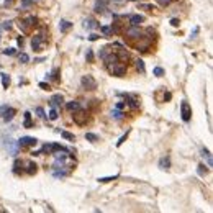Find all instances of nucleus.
Here are the masks:
<instances>
[{
	"mask_svg": "<svg viewBox=\"0 0 213 213\" xmlns=\"http://www.w3.org/2000/svg\"><path fill=\"white\" fill-rule=\"evenodd\" d=\"M106 71L110 72L112 76H117V77H123L126 74L128 67L125 62L122 61H115V62H110V64H106Z\"/></svg>",
	"mask_w": 213,
	"mask_h": 213,
	"instance_id": "f257e3e1",
	"label": "nucleus"
},
{
	"mask_svg": "<svg viewBox=\"0 0 213 213\" xmlns=\"http://www.w3.org/2000/svg\"><path fill=\"white\" fill-rule=\"evenodd\" d=\"M36 25H38V18H36L35 15H26L25 18L18 23V26H20V30L23 31V33H30L31 28L36 26Z\"/></svg>",
	"mask_w": 213,
	"mask_h": 213,
	"instance_id": "f03ea898",
	"label": "nucleus"
},
{
	"mask_svg": "<svg viewBox=\"0 0 213 213\" xmlns=\"http://www.w3.org/2000/svg\"><path fill=\"white\" fill-rule=\"evenodd\" d=\"M143 36V31L139 30V26H130L126 31H125V40L130 43V44H133L136 40H139Z\"/></svg>",
	"mask_w": 213,
	"mask_h": 213,
	"instance_id": "7ed1b4c3",
	"label": "nucleus"
},
{
	"mask_svg": "<svg viewBox=\"0 0 213 213\" xmlns=\"http://www.w3.org/2000/svg\"><path fill=\"white\" fill-rule=\"evenodd\" d=\"M87 122H89V113H87L85 110H82L81 106H79L77 110H74V123H76V125L84 126V125H87Z\"/></svg>",
	"mask_w": 213,
	"mask_h": 213,
	"instance_id": "20e7f679",
	"label": "nucleus"
},
{
	"mask_svg": "<svg viewBox=\"0 0 213 213\" xmlns=\"http://www.w3.org/2000/svg\"><path fill=\"white\" fill-rule=\"evenodd\" d=\"M81 84H82V89H84V90H95L97 89V81L92 76H89V74H87V76H82Z\"/></svg>",
	"mask_w": 213,
	"mask_h": 213,
	"instance_id": "39448f33",
	"label": "nucleus"
},
{
	"mask_svg": "<svg viewBox=\"0 0 213 213\" xmlns=\"http://www.w3.org/2000/svg\"><path fill=\"white\" fill-rule=\"evenodd\" d=\"M180 115H182V120L185 123L190 122V118H192V108L188 105V102L184 100L182 103H180Z\"/></svg>",
	"mask_w": 213,
	"mask_h": 213,
	"instance_id": "423d86ee",
	"label": "nucleus"
},
{
	"mask_svg": "<svg viewBox=\"0 0 213 213\" xmlns=\"http://www.w3.org/2000/svg\"><path fill=\"white\" fill-rule=\"evenodd\" d=\"M46 36H44V31H41V33H38V35L33 38V41H31V48L35 51H41V44L44 43Z\"/></svg>",
	"mask_w": 213,
	"mask_h": 213,
	"instance_id": "0eeeda50",
	"label": "nucleus"
},
{
	"mask_svg": "<svg viewBox=\"0 0 213 213\" xmlns=\"http://www.w3.org/2000/svg\"><path fill=\"white\" fill-rule=\"evenodd\" d=\"M113 18H117V20L112 23V31L113 33H117V35H120V33H123V28H125V23H123V20L120 18L118 15H113Z\"/></svg>",
	"mask_w": 213,
	"mask_h": 213,
	"instance_id": "6e6552de",
	"label": "nucleus"
},
{
	"mask_svg": "<svg viewBox=\"0 0 213 213\" xmlns=\"http://www.w3.org/2000/svg\"><path fill=\"white\" fill-rule=\"evenodd\" d=\"M21 164L25 166L23 172H26L28 175H33V174H36V171H38V166H36L33 161H21Z\"/></svg>",
	"mask_w": 213,
	"mask_h": 213,
	"instance_id": "1a4fd4ad",
	"label": "nucleus"
},
{
	"mask_svg": "<svg viewBox=\"0 0 213 213\" xmlns=\"http://www.w3.org/2000/svg\"><path fill=\"white\" fill-rule=\"evenodd\" d=\"M36 143H38V139L36 138H31V136H23L18 139V144H20V147H26V146H36Z\"/></svg>",
	"mask_w": 213,
	"mask_h": 213,
	"instance_id": "9d476101",
	"label": "nucleus"
},
{
	"mask_svg": "<svg viewBox=\"0 0 213 213\" xmlns=\"http://www.w3.org/2000/svg\"><path fill=\"white\" fill-rule=\"evenodd\" d=\"M106 5H108V0H97L95 5H94V12L95 13H103L106 10Z\"/></svg>",
	"mask_w": 213,
	"mask_h": 213,
	"instance_id": "9b49d317",
	"label": "nucleus"
},
{
	"mask_svg": "<svg viewBox=\"0 0 213 213\" xmlns=\"http://www.w3.org/2000/svg\"><path fill=\"white\" fill-rule=\"evenodd\" d=\"M8 152H10L12 156H18V152H20V144H18V141H8Z\"/></svg>",
	"mask_w": 213,
	"mask_h": 213,
	"instance_id": "f8f14e48",
	"label": "nucleus"
},
{
	"mask_svg": "<svg viewBox=\"0 0 213 213\" xmlns=\"http://www.w3.org/2000/svg\"><path fill=\"white\" fill-rule=\"evenodd\" d=\"M62 102H64V97H62L61 94H56V95L51 97V106H53V108H59V106L62 105Z\"/></svg>",
	"mask_w": 213,
	"mask_h": 213,
	"instance_id": "ddd939ff",
	"label": "nucleus"
},
{
	"mask_svg": "<svg viewBox=\"0 0 213 213\" xmlns=\"http://www.w3.org/2000/svg\"><path fill=\"white\" fill-rule=\"evenodd\" d=\"M115 54H117L118 61H122V62H126L130 59V53L125 48H118V53H115Z\"/></svg>",
	"mask_w": 213,
	"mask_h": 213,
	"instance_id": "4468645a",
	"label": "nucleus"
},
{
	"mask_svg": "<svg viewBox=\"0 0 213 213\" xmlns=\"http://www.w3.org/2000/svg\"><path fill=\"white\" fill-rule=\"evenodd\" d=\"M125 98H126V103L130 106H131L133 110H138V108H139V100H138L136 97H131V95H125Z\"/></svg>",
	"mask_w": 213,
	"mask_h": 213,
	"instance_id": "2eb2a0df",
	"label": "nucleus"
},
{
	"mask_svg": "<svg viewBox=\"0 0 213 213\" xmlns=\"http://www.w3.org/2000/svg\"><path fill=\"white\" fill-rule=\"evenodd\" d=\"M144 21V16L143 15H131L130 16V26H139Z\"/></svg>",
	"mask_w": 213,
	"mask_h": 213,
	"instance_id": "dca6fc26",
	"label": "nucleus"
},
{
	"mask_svg": "<svg viewBox=\"0 0 213 213\" xmlns=\"http://www.w3.org/2000/svg\"><path fill=\"white\" fill-rule=\"evenodd\" d=\"M84 26L87 30H94V28H100V23L94 18H87V20H84Z\"/></svg>",
	"mask_w": 213,
	"mask_h": 213,
	"instance_id": "f3484780",
	"label": "nucleus"
},
{
	"mask_svg": "<svg viewBox=\"0 0 213 213\" xmlns=\"http://www.w3.org/2000/svg\"><path fill=\"white\" fill-rule=\"evenodd\" d=\"M72 28V23L67 20H61V23H59V30H61V33H67V31Z\"/></svg>",
	"mask_w": 213,
	"mask_h": 213,
	"instance_id": "a211bd4d",
	"label": "nucleus"
},
{
	"mask_svg": "<svg viewBox=\"0 0 213 213\" xmlns=\"http://www.w3.org/2000/svg\"><path fill=\"white\" fill-rule=\"evenodd\" d=\"M15 113H16V110L15 108H12V106H8V110H7V113L3 115V122H10V120H13V117H15Z\"/></svg>",
	"mask_w": 213,
	"mask_h": 213,
	"instance_id": "6ab92c4d",
	"label": "nucleus"
},
{
	"mask_svg": "<svg viewBox=\"0 0 213 213\" xmlns=\"http://www.w3.org/2000/svg\"><path fill=\"white\" fill-rule=\"evenodd\" d=\"M110 117L113 118V120H117V122H120V120H123L125 118V113L122 112V110H118V108H115V110H112V115Z\"/></svg>",
	"mask_w": 213,
	"mask_h": 213,
	"instance_id": "aec40b11",
	"label": "nucleus"
},
{
	"mask_svg": "<svg viewBox=\"0 0 213 213\" xmlns=\"http://www.w3.org/2000/svg\"><path fill=\"white\" fill-rule=\"evenodd\" d=\"M159 167H161V169H169V167H171V159H169V156L161 157V159H159Z\"/></svg>",
	"mask_w": 213,
	"mask_h": 213,
	"instance_id": "412c9836",
	"label": "nucleus"
},
{
	"mask_svg": "<svg viewBox=\"0 0 213 213\" xmlns=\"http://www.w3.org/2000/svg\"><path fill=\"white\" fill-rule=\"evenodd\" d=\"M79 106H81V103H79V102H76V100L67 102V103H66V108L69 110V112H74V110H77Z\"/></svg>",
	"mask_w": 213,
	"mask_h": 213,
	"instance_id": "4be33fe9",
	"label": "nucleus"
},
{
	"mask_svg": "<svg viewBox=\"0 0 213 213\" xmlns=\"http://www.w3.org/2000/svg\"><path fill=\"white\" fill-rule=\"evenodd\" d=\"M33 126V122H31V113L25 112V123H23V128H31Z\"/></svg>",
	"mask_w": 213,
	"mask_h": 213,
	"instance_id": "5701e85b",
	"label": "nucleus"
},
{
	"mask_svg": "<svg viewBox=\"0 0 213 213\" xmlns=\"http://www.w3.org/2000/svg\"><path fill=\"white\" fill-rule=\"evenodd\" d=\"M134 66H136V71L138 72H141V74H144V72H146V69H144V61H143V59H136Z\"/></svg>",
	"mask_w": 213,
	"mask_h": 213,
	"instance_id": "b1692460",
	"label": "nucleus"
},
{
	"mask_svg": "<svg viewBox=\"0 0 213 213\" xmlns=\"http://www.w3.org/2000/svg\"><path fill=\"white\" fill-rule=\"evenodd\" d=\"M202 156H203V157H207V162H208V166L212 167L213 161H212V154H210V151H208V149H205V147H203V149H202Z\"/></svg>",
	"mask_w": 213,
	"mask_h": 213,
	"instance_id": "393cba45",
	"label": "nucleus"
},
{
	"mask_svg": "<svg viewBox=\"0 0 213 213\" xmlns=\"http://www.w3.org/2000/svg\"><path fill=\"white\" fill-rule=\"evenodd\" d=\"M61 131V130H59ZM61 136L64 138V139H67V141H76V136L72 134V133H67V131H61Z\"/></svg>",
	"mask_w": 213,
	"mask_h": 213,
	"instance_id": "a878e982",
	"label": "nucleus"
},
{
	"mask_svg": "<svg viewBox=\"0 0 213 213\" xmlns=\"http://www.w3.org/2000/svg\"><path fill=\"white\" fill-rule=\"evenodd\" d=\"M2 76V85H3V89H8V85H10V77L7 76V74H0Z\"/></svg>",
	"mask_w": 213,
	"mask_h": 213,
	"instance_id": "bb28decb",
	"label": "nucleus"
},
{
	"mask_svg": "<svg viewBox=\"0 0 213 213\" xmlns=\"http://www.w3.org/2000/svg\"><path fill=\"white\" fill-rule=\"evenodd\" d=\"M48 118H49V120H53V122H54V120H57V118H59L57 108H51V112H49V115H48Z\"/></svg>",
	"mask_w": 213,
	"mask_h": 213,
	"instance_id": "cd10ccee",
	"label": "nucleus"
},
{
	"mask_svg": "<svg viewBox=\"0 0 213 213\" xmlns=\"http://www.w3.org/2000/svg\"><path fill=\"white\" fill-rule=\"evenodd\" d=\"M85 139L87 141H92V143H97L98 141V136L95 133H85Z\"/></svg>",
	"mask_w": 213,
	"mask_h": 213,
	"instance_id": "c85d7f7f",
	"label": "nucleus"
},
{
	"mask_svg": "<svg viewBox=\"0 0 213 213\" xmlns=\"http://www.w3.org/2000/svg\"><path fill=\"white\" fill-rule=\"evenodd\" d=\"M36 115H38L41 120H48V115L44 113V110H43L41 106H38V108H36Z\"/></svg>",
	"mask_w": 213,
	"mask_h": 213,
	"instance_id": "c756f323",
	"label": "nucleus"
},
{
	"mask_svg": "<svg viewBox=\"0 0 213 213\" xmlns=\"http://www.w3.org/2000/svg\"><path fill=\"white\" fill-rule=\"evenodd\" d=\"M118 179V174L117 175H112V177H98V182H112V180H117Z\"/></svg>",
	"mask_w": 213,
	"mask_h": 213,
	"instance_id": "7c9ffc66",
	"label": "nucleus"
},
{
	"mask_svg": "<svg viewBox=\"0 0 213 213\" xmlns=\"http://www.w3.org/2000/svg\"><path fill=\"white\" fill-rule=\"evenodd\" d=\"M100 31H102V33H103L105 36H112V35H113V31H112V28H110V26H102Z\"/></svg>",
	"mask_w": 213,
	"mask_h": 213,
	"instance_id": "2f4dec72",
	"label": "nucleus"
},
{
	"mask_svg": "<svg viewBox=\"0 0 213 213\" xmlns=\"http://www.w3.org/2000/svg\"><path fill=\"white\" fill-rule=\"evenodd\" d=\"M35 3V0H21V8L25 10V8H28V7H31Z\"/></svg>",
	"mask_w": 213,
	"mask_h": 213,
	"instance_id": "473e14b6",
	"label": "nucleus"
},
{
	"mask_svg": "<svg viewBox=\"0 0 213 213\" xmlns=\"http://www.w3.org/2000/svg\"><path fill=\"white\" fill-rule=\"evenodd\" d=\"M128 134H130V130H128V131L125 133V134H123L122 138H120V141H117V146H118V147H120V146H122V144H123V143H125V141H126V139H128Z\"/></svg>",
	"mask_w": 213,
	"mask_h": 213,
	"instance_id": "72a5a7b5",
	"label": "nucleus"
},
{
	"mask_svg": "<svg viewBox=\"0 0 213 213\" xmlns=\"http://www.w3.org/2000/svg\"><path fill=\"white\" fill-rule=\"evenodd\" d=\"M139 8H144V10H147V12H152L154 10V5H151V3H141Z\"/></svg>",
	"mask_w": 213,
	"mask_h": 213,
	"instance_id": "f704fd0d",
	"label": "nucleus"
},
{
	"mask_svg": "<svg viewBox=\"0 0 213 213\" xmlns=\"http://www.w3.org/2000/svg\"><path fill=\"white\" fill-rule=\"evenodd\" d=\"M85 59H87V62H94V53H92V49H87Z\"/></svg>",
	"mask_w": 213,
	"mask_h": 213,
	"instance_id": "c9c22d12",
	"label": "nucleus"
},
{
	"mask_svg": "<svg viewBox=\"0 0 213 213\" xmlns=\"http://www.w3.org/2000/svg\"><path fill=\"white\" fill-rule=\"evenodd\" d=\"M28 61H30V56H28L26 53H21V54H20V62H23V64H26Z\"/></svg>",
	"mask_w": 213,
	"mask_h": 213,
	"instance_id": "e433bc0d",
	"label": "nucleus"
},
{
	"mask_svg": "<svg viewBox=\"0 0 213 213\" xmlns=\"http://www.w3.org/2000/svg\"><path fill=\"white\" fill-rule=\"evenodd\" d=\"M59 72H61V71L56 67V69L53 71V74H51V79H53V81H59Z\"/></svg>",
	"mask_w": 213,
	"mask_h": 213,
	"instance_id": "4c0bfd02",
	"label": "nucleus"
},
{
	"mask_svg": "<svg viewBox=\"0 0 213 213\" xmlns=\"http://www.w3.org/2000/svg\"><path fill=\"white\" fill-rule=\"evenodd\" d=\"M108 53H110V49H108V48H102L100 53H98V57H102V59H103V57L108 54Z\"/></svg>",
	"mask_w": 213,
	"mask_h": 213,
	"instance_id": "58836bf2",
	"label": "nucleus"
},
{
	"mask_svg": "<svg viewBox=\"0 0 213 213\" xmlns=\"http://www.w3.org/2000/svg\"><path fill=\"white\" fill-rule=\"evenodd\" d=\"M154 76H156V77H162L164 76V69H162V67H156V69H154Z\"/></svg>",
	"mask_w": 213,
	"mask_h": 213,
	"instance_id": "ea45409f",
	"label": "nucleus"
},
{
	"mask_svg": "<svg viewBox=\"0 0 213 213\" xmlns=\"http://www.w3.org/2000/svg\"><path fill=\"white\" fill-rule=\"evenodd\" d=\"M16 53V49H13V48H8V49H3V54L5 56H13Z\"/></svg>",
	"mask_w": 213,
	"mask_h": 213,
	"instance_id": "a19ab883",
	"label": "nucleus"
},
{
	"mask_svg": "<svg viewBox=\"0 0 213 213\" xmlns=\"http://www.w3.org/2000/svg\"><path fill=\"white\" fill-rule=\"evenodd\" d=\"M207 172H208V171L205 169V166H203V164H200V166H198V175H205Z\"/></svg>",
	"mask_w": 213,
	"mask_h": 213,
	"instance_id": "79ce46f5",
	"label": "nucleus"
},
{
	"mask_svg": "<svg viewBox=\"0 0 213 213\" xmlns=\"http://www.w3.org/2000/svg\"><path fill=\"white\" fill-rule=\"evenodd\" d=\"M7 110H8V105H2V106H0V118H3V115L7 113Z\"/></svg>",
	"mask_w": 213,
	"mask_h": 213,
	"instance_id": "37998d69",
	"label": "nucleus"
},
{
	"mask_svg": "<svg viewBox=\"0 0 213 213\" xmlns=\"http://www.w3.org/2000/svg\"><path fill=\"white\" fill-rule=\"evenodd\" d=\"M40 87L43 90H49V84H46V82H40Z\"/></svg>",
	"mask_w": 213,
	"mask_h": 213,
	"instance_id": "c03bdc74",
	"label": "nucleus"
},
{
	"mask_svg": "<svg viewBox=\"0 0 213 213\" xmlns=\"http://www.w3.org/2000/svg\"><path fill=\"white\" fill-rule=\"evenodd\" d=\"M171 25H172V26H179V25H180V21H179L177 18H172V20H171Z\"/></svg>",
	"mask_w": 213,
	"mask_h": 213,
	"instance_id": "a18cd8bd",
	"label": "nucleus"
},
{
	"mask_svg": "<svg viewBox=\"0 0 213 213\" xmlns=\"http://www.w3.org/2000/svg\"><path fill=\"white\" fill-rule=\"evenodd\" d=\"M98 38H100V35H95V33H94V35H90V36H89V40H90V41H97V40H98Z\"/></svg>",
	"mask_w": 213,
	"mask_h": 213,
	"instance_id": "49530a36",
	"label": "nucleus"
},
{
	"mask_svg": "<svg viewBox=\"0 0 213 213\" xmlns=\"http://www.w3.org/2000/svg\"><path fill=\"white\" fill-rule=\"evenodd\" d=\"M115 108H118V110H123V108H125V102H118Z\"/></svg>",
	"mask_w": 213,
	"mask_h": 213,
	"instance_id": "de8ad7c7",
	"label": "nucleus"
},
{
	"mask_svg": "<svg viewBox=\"0 0 213 213\" xmlns=\"http://www.w3.org/2000/svg\"><path fill=\"white\" fill-rule=\"evenodd\" d=\"M157 2H159L161 5H169V3H171V0H157Z\"/></svg>",
	"mask_w": 213,
	"mask_h": 213,
	"instance_id": "09e8293b",
	"label": "nucleus"
},
{
	"mask_svg": "<svg viewBox=\"0 0 213 213\" xmlns=\"http://www.w3.org/2000/svg\"><path fill=\"white\" fill-rule=\"evenodd\" d=\"M198 31H200V28H198V26H195V30H193V33H192V38H195V36L198 35Z\"/></svg>",
	"mask_w": 213,
	"mask_h": 213,
	"instance_id": "8fccbe9b",
	"label": "nucleus"
},
{
	"mask_svg": "<svg viewBox=\"0 0 213 213\" xmlns=\"http://www.w3.org/2000/svg\"><path fill=\"white\" fill-rule=\"evenodd\" d=\"M18 46H20V48H23V38H18Z\"/></svg>",
	"mask_w": 213,
	"mask_h": 213,
	"instance_id": "3c124183",
	"label": "nucleus"
},
{
	"mask_svg": "<svg viewBox=\"0 0 213 213\" xmlns=\"http://www.w3.org/2000/svg\"><path fill=\"white\" fill-rule=\"evenodd\" d=\"M10 21H5V25H3V28H7V30H8V28H10Z\"/></svg>",
	"mask_w": 213,
	"mask_h": 213,
	"instance_id": "603ef678",
	"label": "nucleus"
},
{
	"mask_svg": "<svg viewBox=\"0 0 213 213\" xmlns=\"http://www.w3.org/2000/svg\"><path fill=\"white\" fill-rule=\"evenodd\" d=\"M13 3V0H5V5H12Z\"/></svg>",
	"mask_w": 213,
	"mask_h": 213,
	"instance_id": "864d4df0",
	"label": "nucleus"
},
{
	"mask_svg": "<svg viewBox=\"0 0 213 213\" xmlns=\"http://www.w3.org/2000/svg\"><path fill=\"white\" fill-rule=\"evenodd\" d=\"M133 2H136V0H133Z\"/></svg>",
	"mask_w": 213,
	"mask_h": 213,
	"instance_id": "5fc2aeb1",
	"label": "nucleus"
},
{
	"mask_svg": "<svg viewBox=\"0 0 213 213\" xmlns=\"http://www.w3.org/2000/svg\"><path fill=\"white\" fill-rule=\"evenodd\" d=\"M171 2H172V0H171Z\"/></svg>",
	"mask_w": 213,
	"mask_h": 213,
	"instance_id": "6e6d98bb",
	"label": "nucleus"
},
{
	"mask_svg": "<svg viewBox=\"0 0 213 213\" xmlns=\"http://www.w3.org/2000/svg\"><path fill=\"white\" fill-rule=\"evenodd\" d=\"M118 2H120V0H118Z\"/></svg>",
	"mask_w": 213,
	"mask_h": 213,
	"instance_id": "4d7b16f0",
	"label": "nucleus"
}]
</instances>
